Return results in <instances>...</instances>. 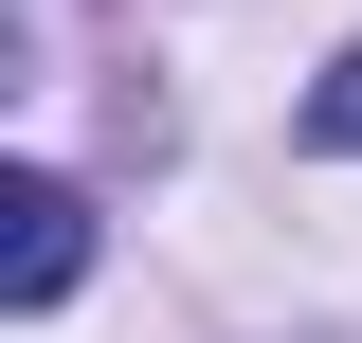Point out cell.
Returning <instances> with one entry per match:
<instances>
[{"label":"cell","instance_id":"obj_1","mask_svg":"<svg viewBox=\"0 0 362 343\" xmlns=\"http://www.w3.org/2000/svg\"><path fill=\"white\" fill-rule=\"evenodd\" d=\"M0 217H18V235H0V289H18V307H54V289L90 271V199H73V181H18Z\"/></svg>","mask_w":362,"mask_h":343},{"label":"cell","instance_id":"obj_2","mask_svg":"<svg viewBox=\"0 0 362 343\" xmlns=\"http://www.w3.org/2000/svg\"><path fill=\"white\" fill-rule=\"evenodd\" d=\"M308 145H344V163H362V54H344V73L308 90Z\"/></svg>","mask_w":362,"mask_h":343}]
</instances>
